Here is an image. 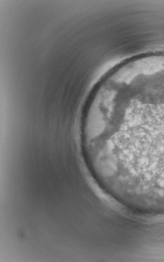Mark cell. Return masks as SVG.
<instances>
[{
  "label": "cell",
  "mask_w": 164,
  "mask_h": 262,
  "mask_svg": "<svg viewBox=\"0 0 164 262\" xmlns=\"http://www.w3.org/2000/svg\"><path fill=\"white\" fill-rule=\"evenodd\" d=\"M82 136L104 168L131 181L164 183V81L106 95L93 105Z\"/></svg>",
  "instance_id": "obj_1"
}]
</instances>
